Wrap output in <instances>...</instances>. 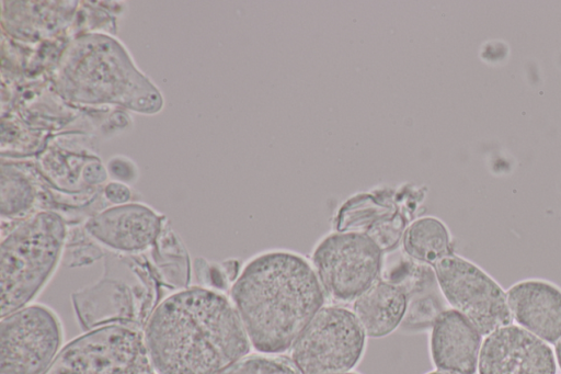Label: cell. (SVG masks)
Segmentation results:
<instances>
[{"label": "cell", "instance_id": "25", "mask_svg": "<svg viewBox=\"0 0 561 374\" xmlns=\"http://www.w3.org/2000/svg\"><path fill=\"white\" fill-rule=\"evenodd\" d=\"M343 374H360V373H358L356 371H350V372H346V373H343Z\"/></svg>", "mask_w": 561, "mask_h": 374}, {"label": "cell", "instance_id": "9", "mask_svg": "<svg viewBox=\"0 0 561 374\" xmlns=\"http://www.w3.org/2000/svg\"><path fill=\"white\" fill-rule=\"evenodd\" d=\"M62 342L57 314L43 304H30L1 318L0 373L43 374Z\"/></svg>", "mask_w": 561, "mask_h": 374}, {"label": "cell", "instance_id": "4", "mask_svg": "<svg viewBox=\"0 0 561 374\" xmlns=\"http://www.w3.org/2000/svg\"><path fill=\"white\" fill-rule=\"evenodd\" d=\"M67 236L64 218L53 211L26 217L7 234L1 242V318L42 292L61 261Z\"/></svg>", "mask_w": 561, "mask_h": 374}, {"label": "cell", "instance_id": "18", "mask_svg": "<svg viewBox=\"0 0 561 374\" xmlns=\"http://www.w3.org/2000/svg\"><path fill=\"white\" fill-rule=\"evenodd\" d=\"M219 374H300L289 358L280 354H248Z\"/></svg>", "mask_w": 561, "mask_h": 374}, {"label": "cell", "instance_id": "15", "mask_svg": "<svg viewBox=\"0 0 561 374\" xmlns=\"http://www.w3.org/2000/svg\"><path fill=\"white\" fill-rule=\"evenodd\" d=\"M149 260L163 286L178 291L188 287L191 260L184 243L167 220L150 248Z\"/></svg>", "mask_w": 561, "mask_h": 374}, {"label": "cell", "instance_id": "20", "mask_svg": "<svg viewBox=\"0 0 561 374\" xmlns=\"http://www.w3.org/2000/svg\"><path fill=\"white\" fill-rule=\"evenodd\" d=\"M92 240L89 235H75L70 241H66L64 263L69 268L82 267L104 257V251Z\"/></svg>", "mask_w": 561, "mask_h": 374}, {"label": "cell", "instance_id": "21", "mask_svg": "<svg viewBox=\"0 0 561 374\" xmlns=\"http://www.w3.org/2000/svg\"><path fill=\"white\" fill-rule=\"evenodd\" d=\"M105 168L112 181L133 184L139 178V169L135 161L123 155L111 157Z\"/></svg>", "mask_w": 561, "mask_h": 374}, {"label": "cell", "instance_id": "11", "mask_svg": "<svg viewBox=\"0 0 561 374\" xmlns=\"http://www.w3.org/2000/svg\"><path fill=\"white\" fill-rule=\"evenodd\" d=\"M167 218L141 203L113 205L93 216L84 230L98 243L123 254H138L157 241Z\"/></svg>", "mask_w": 561, "mask_h": 374}, {"label": "cell", "instance_id": "24", "mask_svg": "<svg viewBox=\"0 0 561 374\" xmlns=\"http://www.w3.org/2000/svg\"><path fill=\"white\" fill-rule=\"evenodd\" d=\"M424 374H455V373L436 369V370L428 371V372H426Z\"/></svg>", "mask_w": 561, "mask_h": 374}, {"label": "cell", "instance_id": "13", "mask_svg": "<svg viewBox=\"0 0 561 374\" xmlns=\"http://www.w3.org/2000/svg\"><path fill=\"white\" fill-rule=\"evenodd\" d=\"M513 320L548 343L561 339V288L542 279L514 283L507 291Z\"/></svg>", "mask_w": 561, "mask_h": 374}, {"label": "cell", "instance_id": "14", "mask_svg": "<svg viewBox=\"0 0 561 374\" xmlns=\"http://www.w3.org/2000/svg\"><path fill=\"white\" fill-rule=\"evenodd\" d=\"M352 310L367 338H383L401 327L408 296L400 285L380 276L355 298Z\"/></svg>", "mask_w": 561, "mask_h": 374}, {"label": "cell", "instance_id": "3", "mask_svg": "<svg viewBox=\"0 0 561 374\" xmlns=\"http://www.w3.org/2000/svg\"><path fill=\"white\" fill-rule=\"evenodd\" d=\"M161 282L145 254L104 256L102 277L71 294L80 326L92 329L123 325L144 330L161 302Z\"/></svg>", "mask_w": 561, "mask_h": 374}, {"label": "cell", "instance_id": "16", "mask_svg": "<svg viewBox=\"0 0 561 374\" xmlns=\"http://www.w3.org/2000/svg\"><path fill=\"white\" fill-rule=\"evenodd\" d=\"M402 243L404 252L411 260L430 267L453 252L447 227L432 216L420 217L412 222L404 230Z\"/></svg>", "mask_w": 561, "mask_h": 374}, {"label": "cell", "instance_id": "1", "mask_svg": "<svg viewBox=\"0 0 561 374\" xmlns=\"http://www.w3.org/2000/svg\"><path fill=\"white\" fill-rule=\"evenodd\" d=\"M142 332L159 374H219L251 349L231 299L203 286H188L161 301Z\"/></svg>", "mask_w": 561, "mask_h": 374}, {"label": "cell", "instance_id": "5", "mask_svg": "<svg viewBox=\"0 0 561 374\" xmlns=\"http://www.w3.org/2000/svg\"><path fill=\"white\" fill-rule=\"evenodd\" d=\"M367 336L353 310L324 305L289 349L300 374H343L362 361Z\"/></svg>", "mask_w": 561, "mask_h": 374}, {"label": "cell", "instance_id": "19", "mask_svg": "<svg viewBox=\"0 0 561 374\" xmlns=\"http://www.w3.org/2000/svg\"><path fill=\"white\" fill-rule=\"evenodd\" d=\"M195 276L203 287L219 291L226 290L230 282L237 279L238 265L234 261H227L222 264L213 263L204 258L194 261Z\"/></svg>", "mask_w": 561, "mask_h": 374}, {"label": "cell", "instance_id": "12", "mask_svg": "<svg viewBox=\"0 0 561 374\" xmlns=\"http://www.w3.org/2000/svg\"><path fill=\"white\" fill-rule=\"evenodd\" d=\"M430 330V358L437 370L476 374L481 333L462 314L447 308L437 316Z\"/></svg>", "mask_w": 561, "mask_h": 374}, {"label": "cell", "instance_id": "23", "mask_svg": "<svg viewBox=\"0 0 561 374\" xmlns=\"http://www.w3.org/2000/svg\"><path fill=\"white\" fill-rule=\"evenodd\" d=\"M554 356L559 367L561 369V339L554 344Z\"/></svg>", "mask_w": 561, "mask_h": 374}, {"label": "cell", "instance_id": "8", "mask_svg": "<svg viewBox=\"0 0 561 374\" xmlns=\"http://www.w3.org/2000/svg\"><path fill=\"white\" fill-rule=\"evenodd\" d=\"M432 268L446 303L481 336L513 324L506 292L479 265L453 251Z\"/></svg>", "mask_w": 561, "mask_h": 374}, {"label": "cell", "instance_id": "2", "mask_svg": "<svg viewBox=\"0 0 561 374\" xmlns=\"http://www.w3.org/2000/svg\"><path fill=\"white\" fill-rule=\"evenodd\" d=\"M230 299L251 347L263 354L291 348L324 306L325 293L305 257L268 250L251 258L231 284Z\"/></svg>", "mask_w": 561, "mask_h": 374}, {"label": "cell", "instance_id": "6", "mask_svg": "<svg viewBox=\"0 0 561 374\" xmlns=\"http://www.w3.org/2000/svg\"><path fill=\"white\" fill-rule=\"evenodd\" d=\"M142 330L111 325L67 343L43 374H153Z\"/></svg>", "mask_w": 561, "mask_h": 374}, {"label": "cell", "instance_id": "10", "mask_svg": "<svg viewBox=\"0 0 561 374\" xmlns=\"http://www.w3.org/2000/svg\"><path fill=\"white\" fill-rule=\"evenodd\" d=\"M479 374H556L551 347L520 326L508 325L485 336Z\"/></svg>", "mask_w": 561, "mask_h": 374}, {"label": "cell", "instance_id": "22", "mask_svg": "<svg viewBox=\"0 0 561 374\" xmlns=\"http://www.w3.org/2000/svg\"><path fill=\"white\" fill-rule=\"evenodd\" d=\"M103 195L113 205H123L129 203L133 199V191L128 184L108 181L103 188Z\"/></svg>", "mask_w": 561, "mask_h": 374}, {"label": "cell", "instance_id": "7", "mask_svg": "<svg viewBox=\"0 0 561 374\" xmlns=\"http://www.w3.org/2000/svg\"><path fill=\"white\" fill-rule=\"evenodd\" d=\"M311 265L325 295L341 303L354 302L381 276L382 250L365 234L336 231L314 247Z\"/></svg>", "mask_w": 561, "mask_h": 374}, {"label": "cell", "instance_id": "17", "mask_svg": "<svg viewBox=\"0 0 561 374\" xmlns=\"http://www.w3.org/2000/svg\"><path fill=\"white\" fill-rule=\"evenodd\" d=\"M35 182L23 171L2 166L1 173V214L3 217H21L27 214L36 203Z\"/></svg>", "mask_w": 561, "mask_h": 374}]
</instances>
